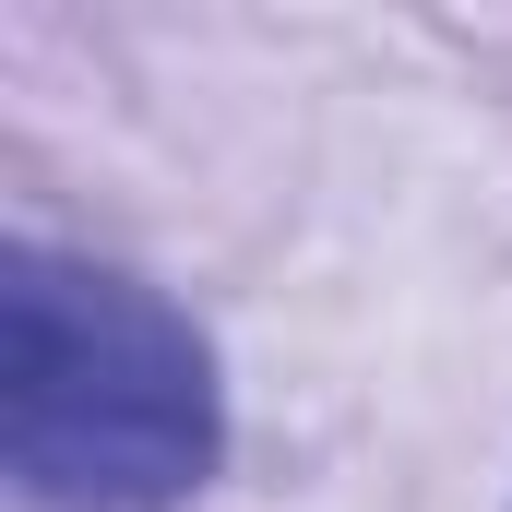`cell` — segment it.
Instances as JSON below:
<instances>
[{
	"label": "cell",
	"instance_id": "1",
	"mask_svg": "<svg viewBox=\"0 0 512 512\" xmlns=\"http://www.w3.org/2000/svg\"><path fill=\"white\" fill-rule=\"evenodd\" d=\"M0 465L36 512H179L227 465V382L179 298L84 251H0Z\"/></svg>",
	"mask_w": 512,
	"mask_h": 512
}]
</instances>
